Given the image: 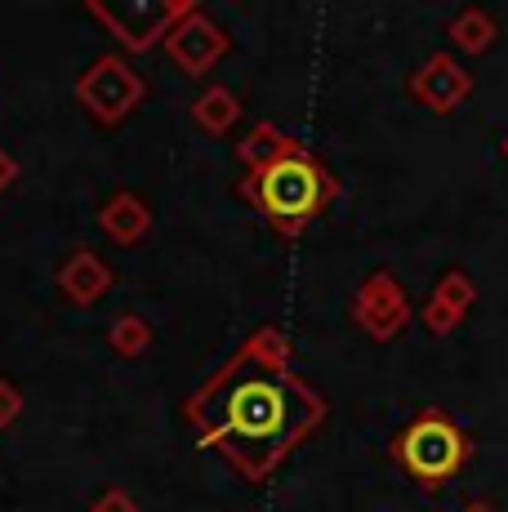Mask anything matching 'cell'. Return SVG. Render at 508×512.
Segmentation results:
<instances>
[{"instance_id":"6da1fadb","label":"cell","mask_w":508,"mask_h":512,"mask_svg":"<svg viewBox=\"0 0 508 512\" xmlns=\"http://www.w3.org/2000/svg\"><path fill=\"white\" fill-rule=\"evenodd\" d=\"M286 357L290 343L281 330L263 326L183 401V419L197 441L219 450L246 481H268L326 419V401L290 370Z\"/></svg>"},{"instance_id":"4fadbf2b","label":"cell","mask_w":508,"mask_h":512,"mask_svg":"<svg viewBox=\"0 0 508 512\" xmlns=\"http://www.w3.org/2000/svg\"><path fill=\"white\" fill-rule=\"evenodd\" d=\"M90 512H139V504H134L125 490H103V495L90 504Z\"/></svg>"},{"instance_id":"5bb4252c","label":"cell","mask_w":508,"mask_h":512,"mask_svg":"<svg viewBox=\"0 0 508 512\" xmlns=\"http://www.w3.org/2000/svg\"><path fill=\"white\" fill-rule=\"evenodd\" d=\"M14 183H18V161H14L9 147H0V196H5Z\"/></svg>"},{"instance_id":"3957f363","label":"cell","mask_w":508,"mask_h":512,"mask_svg":"<svg viewBox=\"0 0 508 512\" xmlns=\"http://www.w3.org/2000/svg\"><path fill=\"white\" fill-rule=\"evenodd\" d=\"M393 455L419 486H442V481H451L455 472L464 468L468 437L451 415H442V410H424V415H415L402 432H397Z\"/></svg>"},{"instance_id":"9c48e42d","label":"cell","mask_w":508,"mask_h":512,"mask_svg":"<svg viewBox=\"0 0 508 512\" xmlns=\"http://www.w3.org/2000/svg\"><path fill=\"white\" fill-rule=\"evenodd\" d=\"M295 139H290L286 130H277L272 121H263V125H254V130L241 139L237 147V156H241V165L254 174V170H263V165H272V161H281V156H290L295 152Z\"/></svg>"},{"instance_id":"5b68a950","label":"cell","mask_w":508,"mask_h":512,"mask_svg":"<svg viewBox=\"0 0 508 512\" xmlns=\"http://www.w3.org/2000/svg\"><path fill=\"white\" fill-rule=\"evenodd\" d=\"M76 98L99 125H121L148 98V81L134 72L125 54H103L76 76Z\"/></svg>"},{"instance_id":"7c38bea8","label":"cell","mask_w":508,"mask_h":512,"mask_svg":"<svg viewBox=\"0 0 508 512\" xmlns=\"http://www.w3.org/2000/svg\"><path fill=\"white\" fill-rule=\"evenodd\" d=\"M18 415H23V388L14 379H0V428L18 423Z\"/></svg>"},{"instance_id":"30bf717a","label":"cell","mask_w":508,"mask_h":512,"mask_svg":"<svg viewBox=\"0 0 508 512\" xmlns=\"http://www.w3.org/2000/svg\"><path fill=\"white\" fill-rule=\"evenodd\" d=\"M237 116H241V103L228 85H210V90H201L192 98V121H197L205 134H228L232 125H237Z\"/></svg>"},{"instance_id":"8992f818","label":"cell","mask_w":508,"mask_h":512,"mask_svg":"<svg viewBox=\"0 0 508 512\" xmlns=\"http://www.w3.org/2000/svg\"><path fill=\"white\" fill-rule=\"evenodd\" d=\"M161 49H165V58H170L183 76H205L232 49V41H228V32H223V27L205 14V9L192 5L188 14H183L179 23L165 32Z\"/></svg>"},{"instance_id":"52a82bcc","label":"cell","mask_w":508,"mask_h":512,"mask_svg":"<svg viewBox=\"0 0 508 512\" xmlns=\"http://www.w3.org/2000/svg\"><path fill=\"white\" fill-rule=\"evenodd\" d=\"M112 268L99 259L94 250H72L63 259V268H58V294H63L72 308H94V303H103L107 294H112Z\"/></svg>"},{"instance_id":"277c9868","label":"cell","mask_w":508,"mask_h":512,"mask_svg":"<svg viewBox=\"0 0 508 512\" xmlns=\"http://www.w3.org/2000/svg\"><path fill=\"white\" fill-rule=\"evenodd\" d=\"M188 9H192V0H85V14L94 23H103L121 41L125 54H148V49H156Z\"/></svg>"},{"instance_id":"8fae6325","label":"cell","mask_w":508,"mask_h":512,"mask_svg":"<svg viewBox=\"0 0 508 512\" xmlns=\"http://www.w3.org/2000/svg\"><path fill=\"white\" fill-rule=\"evenodd\" d=\"M152 343H156V330H152L148 317H139V312H121V317L107 326V348H112L116 357H125V361L143 357Z\"/></svg>"},{"instance_id":"7a4b0ae2","label":"cell","mask_w":508,"mask_h":512,"mask_svg":"<svg viewBox=\"0 0 508 512\" xmlns=\"http://www.w3.org/2000/svg\"><path fill=\"white\" fill-rule=\"evenodd\" d=\"M339 183L330 179V170L308 152V147H295L290 156L263 165V170L246 174L241 183V196L254 205V210L268 219V228H277L281 236H299L335 201Z\"/></svg>"},{"instance_id":"ba28073f","label":"cell","mask_w":508,"mask_h":512,"mask_svg":"<svg viewBox=\"0 0 508 512\" xmlns=\"http://www.w3.org/2000/svg\"><path fill=\"white\" fill-rule=\"evenodd\" d=\"M99 228H103V236H112L116 245H139L143 236L152 232V205L143 201L139 192L121 187V192H112V196L103 201Z\"/></svg>"}]
</instances>
